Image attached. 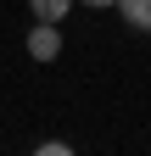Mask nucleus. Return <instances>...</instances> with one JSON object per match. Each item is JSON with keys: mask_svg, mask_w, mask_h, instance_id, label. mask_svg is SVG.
<instances>
[{"mask_svg": "<svg viewBox=\"0 0 151 156\" xmlns=\"http://www.w3.org/2000/svg\"><path fill=\"white\" fill-rule=\"evenodd\" d=\"M123 17V28H134V34H151V0H112Z\"/></svg>", "mask_w": 151, "mask_h": 156, "instance_id": "nucleus-2", "label": "nucleus"}, {"mask_svg": "<svg viewBox=\"0 0 151 156\" xmlns=\"http://www.w3.org/2000/svg\"><path fill=\"white\" fill-rule=\"evenodd\" d=\"M79 6H95V11H106V6H112V0H79Z\"/></svg>", "mask_w": 151, "mask_h": 156, "instance_id": "nucleus-4", "label": "nucleus"}, {"mask_svg": "<svg viewBox=\"0 0 151 156\" xmlns=\"http://www.w3.org/2000/svg\"><path fill=\"white\" fill-rule=\"evenodd\" d=\"M79 6V0H28L34 23H67V11Z\"/></svg>", "mask_w": 151, "mask_h": 156, "instance_id": "nucleus-3", "label": "nucleus"}, {"mask_svg": "<svg viewBox=\"0 0 151 156\" xmlns=\"http://www.w3.org/2000/svg\"><path fill=\"white\" fill-rule=\"evenodd\" d=\"M28 56H34V62H56V56H62V28H56V23L28 28Z\"/></svg>", "mask_w": 151, "mask_h": 156, "instance_id": "nucleus-1", "label": "nucleus"}]
</instances>
